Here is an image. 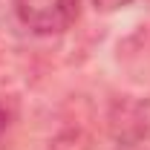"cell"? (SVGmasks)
<instances>
[{
	"mask_svg": "<svg viewBox=\"0 0 150 150\" xmlns=\"http://www.w3.org/2000/svg\"><path fill=\"white\" fill-rule=\"evenodd\" d=\"M20 26L32 35H61L78 20L81 0H12Z\"/></svg>",
	"mask_w": 150,
	"mask_h": 150,
	"instance_id": "cell-1",
	"label": "cell"
},
{
	"mask_svg": "<svg viewBox=\"0 0 150 150\" xmlns=\"http://www.w3.org/2000/svg\"><path fill=\"white\" fill-rule=\"evenodd\" d=\"M12 124H15V110L6 98H0V150L6 147V139L12 133Z\"/></svg>",
	"mask_w": 150,
	"mask_h": 150,
	"instance_id": "cell-2",
	"label": "cell"
},
{
	"mask_svg": "<svg viewBox=\"0 0 150 150\" xmlns=\"http://www.w3.org/2000/svg\"><path fill=\"white\" fill-rule=\"evenodd\" d=\"M130 0H93L95 9H101V12H115V9H124Z\"/></svg>",
	"mask_w": 150,
	"mask_h": 150,
	"instance_id": "cell-3",
	"label": "cell"
}]
</instances>
